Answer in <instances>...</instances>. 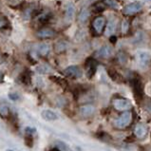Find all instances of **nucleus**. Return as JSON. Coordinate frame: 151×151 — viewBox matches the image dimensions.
<instances>
[{
  "mask_svg": "<svg viewBox=\"0 0 151 151\" xmlns=\"http://www.w3.org/2000/svg\"><path fill=\"white\" fill-rule=\"evenodd\" d=\"M132 121V112L126 110L114 121V126L118 129H123L128 126Z\"/></svg>",
  "mask_w": 151,
  "mask_h": 151,
  "instance_id": "nucleus-1",
  "label": "nucleus"
},
{
  "mask_svg": "<svg viewBox=\"0 0 151 151\" xmlns=\"http://www.w3.org/2000/svg\"><path fill=\"white\" fill-rule=\"evenodd\" d=\"M64 74L66 76L69 77V78L78 79L83 76V71L81 69L80 67H78V66L73 65V66H69V67H68L67 68H65Z\"/></svg>",
  "mask_w": 151,
  "mask_h": 151,
  "instance_id": "nucleus-2",
  "label": "nucleus"
},
{
  "mask_svg": "<svg viewBox=\"0 0 151 151\" xmlns=\"http://www.w3.org/2000/svg\"><path fill=\"white\" fill-rule=\"evenodd\" d=\"M136 59L139 65L141 66H147L151 60V52L148 50H138L136 52Z\"/></svg>",
  "mask_w": 151,
  "mask_h": 151,
  "instance_id": "nucleus-3",
  "label": "nucleus"
},
{
  "mask_svg": "<svg viewBox=\"0 0 151 151\" xmlns=\"http://www.w3.org/2000/svg\"><path fill=\"white\" fill-rule=\"evenodd\" d=\"M112 104L115 109H117L119 111H126L128 110L131 107V103L128 100L123 99V98H118V99H114L112 101Z\"/></svg>",
  "mask_w": 151,
  "mask_h": 151,
  "instance_id": "nucleus-4",
  "label": "nucleus"
},
{
  "mask_svg": "<svg viewBox=\"0 0 151 151\" xmlns=\"http://www.w3.org/2000/svg\"><path fill=\"white\" fill-rule=\"evenodd\" d=\"M96 111V108L93 104H83L79 107V114L82 116L83 118H90L91 116H93Z\"/></svg>",
  "mask_w": 151,
  "mask_h": 151,
  "instance_id": "nucleus-5",
  "label": "nucleus"
},
{
  "mask_svg": "<svg viewBox=\"0 0 151 151\" xmlns=\"http://www.w3.org/2000/svg\"><path fill=\"white\" fill-rule=\"evenodd\" d=\"M143 8V3L139 1H135L132 3H129L123 8V13L125 14H133L140 11Z\"/></svg>",
  "mask_w": 151,
  "mask_h": 151,
  "instance_id": "nucleus-6",
  "label": "nucleus"
},
{
  "mask_svg": "<svg viewBox=\"0 0 151 151\" xmlns=\"http://www.w3.org/2000/svg\"><path fill=\"white\" fill-rule=\"evenodd\" d=\"M86 65H87V78L90 79L95 75L96 71H97V63L92 58H90L87 61Z\"/></svg>",
  "mask_w": 151,
  "mask_h": 151,
  "instance_id": "nucleus-7",
  "label": "nucleus"
},
{
  "mask_svg": "<svg viewBox=\"0 0 151 151\" xmlns=\"http://www.w3.org/2000/svg\"><path fill=\"white\" fill-rule=\"evenodd\" d=\"M112 52H113V49H112L111 46L109 45H104L102 46L97 52V56L100 58H104V59H107L112 55Z\"/></svg>",
  "mask_w": 151,
  "mask_h": 151,
  "instance_id": "nucleus-8",
  "label": "nucleus"
},
{
  "mask_svg": "<svg viewBox=\"0 0 151 151\" xmlns=\"http://www.w3.org/2000/svg\"><path fill=\"white\" fill-rule=\"evenodd\" d=\"M148 133L147 127H146L144 123H138L134 128V134L135 136L139 139H144Z\"/></svg>",
  "mask_w": 151,
  "mask_h": 151,
  "instance_id": "nucleus-9",
  "label": "nucleus"
},
{
  "mask_svg": "<svg viewBox=\"0 0 151 151\" xmlns=\"http://www.w3.org/2000/svg\"><path fill=\"white\" fill-rule=\"evenodd\" d=\"M36 35L38 38H41V39H48V38H52L55 35V32L52 29L45 28L38 30Z\"/></svg>",
  "mask_w": 151,
  "mask_h": 151,
  "instance_id": "nucleus-10",
  "label": "nucleus"
},
{
  "mask_svg": "<svg viewBox=\"0 0 151 151\" xmlns=\"http://www.w3.org/2000/svg\"><path fill=\"white\" fill-rule=\"evenodd\" d=\"M104 24H106V18L104 16H98L94 19L93 21V28L96 32L101 33L103 32Z\"/></svg>",
  "mask_w": 151,
  "mask_h": 151,
  "instance_id": "nucleus-11",
  "label": "nucleus"
},
{
  "mask_svg": "<svg viewBox=\"0 0 151 151\" xmlns=\"http://www.w3.org/2000/svg\"><path fill=\"white\" fill-rule=\"evenodd\" d=\"M116 26H117V19L116 18L110 19L107 25L106 30H104V34L109 37L111 35H113V33L115 32V30H116Z\"/></svg>",
  "mask_w": 151,
  "mask_h": 151,
  "instance_id": "nucleus-12",
  "label": "nucleus"
},
{
  "mask_svg": "<svg viewBox=\"0 0 151 151\" xmlns=\"http://www.w3.org/2000/svg\"><path fill=\"white\" fill-rule=\"evenodd\" d=\"M41 116L44 120H46V121H49V122L55 121V120L58 119L57 114L55 113V112H53L52 110H50V109L43 110V111H42V113H41Z\"/></svg>",
  "mask_w": 151,
  "mask_h": 151,
  "instance_id": "nucleus-13",
  "label": "nucleus"
},
{
  "mask_svg": "<svg viewBox=\"0 0 151 151\" xmlns=\"http://www.w3.org/2000/svg\"><path fill=\"white\" fill-rule=\"evenodd\" d=\"M132 87H133V92L135 96L137 98H142L143 97V90H142V84L139 80L134 79L132 81Z\"/></svg>",
  "mask_w": 151,
  "mask_h": 151,
  "instance_id": "nucleus-14",
  "label": "nucleus"
},
{
  "mask_svg": "<svg viewBox=\"0 0 151 151\" xmlns=\"http://www.w3.org/2000/svg\"><path fill=\"white\" fill-rule=\"evenodd\" d=\"M68 46H69V44H68V41L61 39V40L56 42L54 49H55V52L57 53H61V52H64L65 50H67V49L68 48Z\"/></svg>",
  "mask_w": 151,
  "mask_h": 151,
  "instance_id": "nucleus-15",
  "label": "nucleus"
},
{
  "mask_svg": "<svg viewBox=\"0 0 151 151\" xmlns=\"http://www.w3.org/2000/svg\"><path fill=\"white\" fill-rule=\"evenodd\" d=\"M75 14V7L72 3H68L66 6V18L71 21L74 17Z\"/></svg>",
  "mask_w": 151,
  "mask_h": 151,
  "instance_id": "nucleus-16",
  "label": "nucleus"
},
{
  "mask_svg": "<svg viewBox=\"0 0 151 151\" xmlns=\"http://www.w3.org/2000/svg\"><path fill=\"white\" fill-rule=\"evenodd\" d=\"M20 81L24 85H30L32 82V73L29 69L24 71L20 75Z\"/></svg>",
  "mask_w": 151,
  "mask_h": 151,
  "instance_id": "nucleus-17",
  "label": "nucleus"
},
{
  "mask_svg": "<svg viewBox=\"0 0 151 151\" xmlns=\"http://www.w3.org/2000/svg\"><path fill=\"white\" fill-rule=\"evenodd\" d=\"M50 52V46L47 43H42L38 46V52L42 56H47Z\"/></svg>",
  "mask_w": 151,
  "mask_h": 151,
  "instance_id": "nucleus-18",
  "label": "nucleus"
},
{
  "mask_svg": "<svg viewBox=\"0 0 151 151\" xmlns=\"http://www.w3.org/2000/svg\"><path fill=\"white\" fill-rule=\"evenodd\" d=\"M90 17V11L86 8H84V9L81 10L80 13H79V16H78V19H79V22L80 23H86L87 20Z\"/></svg>",
  "mask_w": 151,
  "mask_h": 151,
  "instance_id": "nucleus-19",
  "label": "nucleus"
},
{
  "mask_svg": "<svg viewBox=\"0 0 151 151\" xmlns=\"http://www.w3.org/2000/svg\"><path fill=\"white\" fill-rule=\"evenodd\" d=\"M49 79L52 80V82L55 83V84L59 85V86H60V87H62L63 88L67 87V86H68L67 81L64 80L63 78H61V77H59V76H50V77H49Z\"/></svg>",
  "mask_w": 151,
  "mask_h": 151,
  "instance_id": "nucleus-20",
  "label": "nucleus"
},
{
  "mask_svg": "<svg viewBox=\"0 0 151 151\" xmlns=\"http://www.w3.org/2000/svg\"><path fill=\"white\" fill-rule=\"evenodd\" d=\"M10 116V109L6 104L0 103V117L2 118H8Z\"/></svg>",
  "mask_w": 151,
  "mask_h": 151,
  "instance_id": "nucleus-21",
  "label": "nucleus"
},
{
  "mask_svg": "<svg viewBox=\"0 0 151 151\" xmlns=\"http://www.w3.org/2000/svg\"><path fill=\"white\" fill-rule=\"evenodd\" d=\"M108 75H109V77L114 81V82L121 83L123 81L122 76L120 75L116 71H114V69H109V71H108Z\"/></svg>",
  "mask_w": 151,
  "mask_h": 151,
  "instance_id": "nucleus-22",
  "label": "nucleus"
},
{
  "mask_svg": "<svg viewBox=\"0 0 151 151\" xmlns=\"http://www.w3.org/2000/svg\"><path fill=\"white\" fill-rule=\"evenodd\" d=\"M145 33L143 32H137L136 34H135V36L133 38V41H132V43L135 44V45H137V44H141L143 43V42L145 41Z\"/></svg>",
  "mask_w": 151,
  "mask_h": 151,
  "instance_id": "nucleus-23",
  "label": "nucleus"
},
{
  "mask_svg": "<svg viewBox=\"0 0 151 151\" xmlns=\"http://www.w3.org/2000/svg\"><path fill=\"white\" fill-rule=\"evenodd\" d=\"M54 145H55L56 148H58L60 151H71L69 146L67 144H66L65 142H63V141L57 140V141L54 142Z\"/></svg>",
  "mask_w": 151,
  "mask_h": 151,
  "instance_id": "nucleus-24",
  "label": "nucleus"
},
{
  "mask_svg": "<svg viewBox=\"0 0 151 151\" xmlns=\"http://www.w3.org/2000/svg\"><path fill=\"white\" fill-rule=\"evenodd\" d=\"M50 18V14L49 13H41L38 15L37 17V22L39 23V24L43 25L45 23H47Z\"/></svg>",
  "mask_w": 151,
  "mask_h": 151,
  "instance_id": "nucleus-25",
  "label": "nucleus"
},
{
  "mask_svg": "<svg viewBox=\"0 0 151 151\" xmlns=\"http://www.w3.org/2000/svg\"><path fill=\"white\" fill-rule=\"evenodd\" d=\"M104 10H106V3L104 2H99L93 6V11L97 13H103Z\"/></svg>",
  "mask_w": 151,
  "mask_h": 151,
  "instance_id": "nucleus-26",
  "label": "nucleus"
},
{
  "mask_svg": "<svg viewBox=\"0 0 151 151\" xmlns=\"http://www.w3.org/2000/svg\"><path fill=\"white\" fill-rule=\"evenodd\" d=\"M25 144L27 145V146L29 147H32L33 145V139H32V135L27 134L25 137Z\"/></svg>",
  "mask_w": 151,
  "mask_h": 151,
  "instance_id": "nucleus-27",
  "label": "nucleus"
},
{
  "mask_svg": "<svg viewBox=\"0 0 151 151\" xmlns=\"http://www.w3.org/2000/svg\"><path fill=\"white\" fill-rule=\"evenodd\" d=\"M104 3H106V5H108L109 7L113 8V9L119 8V3L116 0H104Z\"/></svg>",
  "mask_w": 151,
  "mask_h": 151,
  "instance_id": "nucleus-28",
  "label": "nucleus"
},
{
  "mask_svg": "<svg viewBox=\"0 0 151 151\" xmlns=\"http://www.w3.org/2000/svg\"><path fill=\"white\" fill-rule=\"evenodd\" d=\"M128 29H129V23L127 20H123L122 22V32L123 34H126L127 32H128Z\"/></svg>",
  "mask_w": 151,
  "mask_h": 151,
  "instance_id": "nucleus-29",
  "label": "nucleus"
},
{
  "mask_svg": "<svg viewBox=\"0 0 151 151\" xmlns=\"http://www.w3.org/2000/svg\"><path fill=\"white\" fill-rule=\"evenodd\" d=\"M118 60H119L120 63H122V64L126 63V60H127V58H126V54H125V53H123V52L119 53V54H118Z\"/></svg>",
  "mask_w": 151,
  "mask_h": 151,
  "instance_id": "nucleus-30",
  "label": "nucleus"
},
{
  "mask_svg": "<svg viewBox=\"0 0 151 151\" xmlns=\"http://www.w3.org/2000/svg\"><path fill=\"white\" fill-rule=\"evenodd\" d=\"M49 71V68L46 67V66H40V67L37 68V71L39 73H42V74H44V73H47Z\"/></svg>",
  "mask_w": 151,
  "mask_h": 151,
  "instance_id": "nucleus-31",
  "label": "nucleus"
},
{
  "mask_svg": "<svg viewBox=\"0 0 151 151\" xmlns=\"http://www.w3.org/2000/svg\"><path fill=\"white\" fill-rule=\"evenodd\" d=\"M25 132L26 134H30V135H32L36 132V129L34 128V127H30V126H28L25 128Z\"/></svg>",
  "mask_w": 151,
  "mask_h": 151,
  "instance_id": "nucleus-32",
  "label": "nucleus"
},
{
  "mask_svg": "<svg viewBox=\"0 0 151 151\" xmlns=\"http://www.w3.org/2000/svg\"><path fill=\"white\" fill-rule=\"evenodd\" d=\"M9 98L13 101H17L19 99V96L16 93H9Z\"/></svg>",
  "mask_w": 151,
  "mask_h": 151,
  "instance_id": "nucleus-33",
  "label": "nucleus"
},
{
  "mask_svg": "<svg viewBox=\"0 0 151 151\" xmlns=\"http://www.w3.org/2000/svg\"><path fill=\"white\" fill-rule=\"evenodd\" d=\"M3 80H4V73L2 71H0V84L3 83Z\"/></svg>",
  "mask_w": 151,
  "mask_h": 151,
  "instance_id": "nucleus-34",
  "label": "nucleus"
},
{
  "mask_svg": "<svg viewBox=\"0 0 151 151\" xmlns=\"http://www.w3.org/2000/svg\"><path fill=\"white\" fill-rule=\"evenodd\" d=\"M116 40H117V38H116L114 35H111L110 36V42H112V43H115Z\"/></svg>",
  "mask_w": 151,
  "mask_h": 151,
  "instance_id": "nucleus-35",
  "label": "nucleus"
},
{
  "mask_svg": "<svg viewBox=\"0 0 151 151\" xmlns=\"http://www.w3.org/2000/svg\"><path fill=\"white\" fill-rule=\"evenodd\" d=\"M4 25H5V22H4L3 20H1V19H0V29H1Z\"/></svg>",
  "mask_w": 151,
  "mask_h": 151,
  "instance_id": "nucleus-36",
  "label": "nucleus"
},
{
  "mask_svg": "<svg viewBox=\"0 0 151 151\" xmlns=\"http://www.w3.org/2000/svg\"><path fill=\"white\" fill-rule=\"evenodd\" d=\"M50 151H60V150L58 149V148H53V149H52V150H50Z\"/></svg>",
  "mask_w": 151,
  "mask_h": 151,
  "instance_id": "nucleus-37",
  "label": "nucleus"
},
{
  "mask_svg": "<svg viewBox=\"0 0 151 151\" xmlns=\"http://www.w3.org/2000/svg\"><path fill=\"white\" fill-rule=\"evenodd\" d=\"M0 59H1V55H0Z\"/></svg>",
  "mask_w": 151,
  "mask_h": 151,
  "instance_id": "nucleus-38",
  "label": "nucleus"
},
{
  "mask_svg": "<svg viewBox=\"0 0 151 151\" xmlns=\"http://www.w3.org/2000/svg\"><path fill=\"white\" fill-rule=\"evenodd\" d=\"M8 151H13V150H8Z\"/></svg>",
  "mask_w": 151,
  "mask_h": 151,
  "instance_id": "nucleus-39",
  "label": "nucleus"
}]
</instances>
